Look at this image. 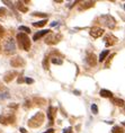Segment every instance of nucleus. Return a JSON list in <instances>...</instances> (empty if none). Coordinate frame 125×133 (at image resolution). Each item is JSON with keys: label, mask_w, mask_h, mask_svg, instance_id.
I'll return each instance as SVG.
<instances>
[{"label": "nucleus", "mask_w": 125, "mask_h": 133, "mask_svg": "<svg viewBox=\"0 0 125 133\" xmlns=\"http://www.w3.org/2000/svg\"><path fill=\"white\" fill-rule=\"evenodd\" d=\"M43 122H44V114L42 112H38V113H36L33 117L29 118L27 124H28L29 128L36 129V128H38V126H41L43 124Z\"/></svg>", "instance_id": "f257e3e1"}, {"label": "nucleus", "mask_w": 125, "mask_h": 133, "mask_svg": "<svg viewBox=\"0 0 125 133\" xmlns=\"http://www.w3.org/2000/svg\"><path fill=\"white\" fill-rule=\"evenodd\" d=\"M17 41H18L19 48L22 50L29 51V49H31V41H29V37L25 33H19V34H17Z\"/></svg>", "instance_id": "f03ea898"}, {"label": "nucleus", "mask_w": 125, "mask_h": 133, "mask_svg": "<svg viewBox=\"0 0 125 133\" xmlns=\"http://www.w3.org/2000/svg\"><path fill=\"white\" fill-rule=\"evenodd\" d=\"M99 21L101 22V24L104 26H106V27L113 29L115 27V25H116V21L114 19V17H112L110 15H103L99 17Z\"/></svg>", "instance_id": "7ed1b4c3"}, {"label": "nucleus", "mask_w": 125, "mask_h": 133, "mask_svg": "<svg viewBox=\"0 0 125 133\" xmlns=\"http://www.w3.org/2000/svg\"><path fill=\"white\" fill-rule=\"evenodd\" d=\"M16 52V43L12 37H9L5 42V53L6 54H15Z\"/></svg>", "instance_id": "20e7f679"}, {"label": "nucleus", "mask_w": 125, "mask_h": 133, "mask_svg": "<svg viewBox=\"0 0 125 133\" xmlns=\"http://www.w3.org/2000/svg\"><path fill=\"white\" fill-rule=\"evenodd\" d=\"M61 38H62V35L61 34H53V33H48V35H47V37L45 38V43L48 45H54V44H57V43H59L61 41Z\"/></svg>", "instance_id": "39448f33"}, {"label": "nucleus", "mask_w": 125, "mask_h": 133, "mask_svg": "<svg viewBox=\"0 0 125 133\" xmlns=\"http://www.w3.org/2000/svg\"><path fill=\"white\" fill-rule=\"evenodd\" d=\"M15 115L14 114H10V115H0V124H4V125H7V124H12L15 123Z\"/></svg>", "instance_id": "423d86ee"}, {"label": "nucleus", "mask_w": 125, "mask_h": 133, "mask_svg": "<svg viewBox=\"0 0 125 133\" xmlns=\"http://www.w3.org/2000/svg\"><path fill=\"white\" fill-rule=\"evenodd\" d=\"M10 64L14 68H22V66L25 65V60L20 56H16V58L10 60Z\"/></svg>", "instance_id": "0eeeda50"}, {"label": "nucleus", "mask_w": 125, "mask_h": 133, "mask_svg": "<svg viewBox=\"0 0 125 133\" xmlns=\"http://www.w3.org/2000/svg\"><path fill=\"white\" fill-rule=\"evenodd\" d=\"M103 34H104V29L101 28V27H93V28L90 29V35L93 36L94 38L100 37Z\"/></svg>", "instance_id": "6e6552de"}, {"label": "nucleus", "mask_w": 125, "mask_h": 133, "mask_svg": "<svg viewBox=\"0 0 125 133\" xmlns=\"http://www.w3.org/2000/svg\"><path fill=\"white\" fill-rule=\"evenodd\" d=\"M104 41H105V45L106 46H112V45H114L115 43L117 42V38L115 37L114 35H112V34H107L106 36H105Z\"/></svg>", "instance_id": "1a4fd4ad"}, {"label": "nucleus", "mask_w": 125, "mask_h": 133, "mask_svg": "<svg viewBox=\"0 0 125 133\" xmlns=\"http://www.w3.org/2000/svg\"><path fill=\"white\" fill-rule=\"evenodd\" d=\"M57 107H53V106H50L47 109V117L48 119H50V123L51 124H53V122H54V117H55V115H57Z\"/></svg>", "instance_id": "9d476101"}, {"label": "nucleus", "mask_w": 125, "mask_h": 133, "mask_svg": "<svg viewBox=\"0 0 125 133\" xmlns=\"http://www.w3.org/2000/svg\"><path fill=\"white\" fill-rule=\"evenodd\" d=\"M86 62L88 63V65L90 66H95L97 64V58L94 53H88L87 58H86Z\"/></svg>", "instance_id": "9b49d317"}, {"label": "nucleus", "mask_w": 125, "mask_h": 133, "mask_svg": "<svg viewBox=\"0 0 125 133\" xmlns=\"http://www.w3.org/2000/svg\"><path fill=\"white\" fill-rule=\"evenodd\" d=\"M17 76V71H9L4 76V81L5 82H10L15 79V77Z\"/></svg>", "instance_id": "f8f14e48"}, {"label": "nucleus", "mask_w": 125, "mask_h": 133, "mask_svg": "<svg viewBox=\"0 0 125 133\" xmlns=\"http://www.w3.org/2000/svg\"><path fill=\"white\" fill-rule=\"evenodd\" d=\"M95 6V2L94 1H85V2H81V5L79 6V10H86L88 8H91Z\"/></svg>", "instance_id": "ddd939ff"}, {"label": "nucleus", "mask_w": 125, "mask_h": 133, "mask_svg": "<svg viewBox=\"0 0 125 133\" xmlns=\"http://www.w3.org/2000/svg\"><path fill=\"white\" fill-rule=\"evenodd\" d=\"M51 31H48V29H43V31H39L37 32L36 34H34V36H33V41H37V39H39L41 37H43L44 35L48 34Z\"/></svg>", "instance_id": "4468645a"}, {"label": "nucleus", "mask_w": 125, "mask_h": 133, "mask_svg": "<svg viewBox=\"0 0 125 133\" xmlns=\"http://www.w3.org/2000/svg\"><path fill=\"white\" fill-rule=\"evenodd\" d=\"M99 95L101 96V97H105V98H112L113 97V92H112L110 90H107V89H100Z\"/></svg>", "instance_id": "2eb2a0df"}, {"label": "nucleus", "mask_w": 125, "mask_h": 133, "mask_svg": "<svg viewBox=\"0 0 125 133\" xmlns=\"http://www.w3.org/2000/svg\"><path fill=\"white\" fill-rule=\"evenodd\" d=\"M112 103L116 106H120V107H123L124 104H125V102L121 98H112Z\"/></svg>", "instance_id": "dca6fc26"}, {"label": "nucleus", "mask_w": 125, "mask_h": 133, "mask_svg": "<svg viewBox=\"0 0 125 133\" xmlns=\"http://www.w3.org/2000/svg\"><path fill=\"white\" fill-rule=\"evenodd\" d=\"M33 102L38 106H43V105L46 104V101H45L44 98H39V97H35L34 99H33Z\"/></svg>", "instance_id": "f3484780"}, {"label": "nucleus", "mask_w": 125, "mask_h": 133, "mask_svg": "<svg viewBox=\"0 0 125 133\" xmlns=\"http://www.w3.org/2000/svg\"><path fill=\"white\" fill-rule=\"evenodd\" d=\"M16 7H17L18 10H20L22 12H27L28 11V8L25 7V6H23L22 1H17V2H16Z\"/></svg>", "instance_id": "a211bd4d"}, {"label": "nucleus", "mask_w": 125, "mask_h": 133, "mask_svg": "<svg viewBox=\"0 0 125 133\" xmlns=\"http://www.w3.org/2000/svg\"><path fill=\"white\" fill-rule=\"evenodd\" d=\"M46 24H47V19H43V21L33 23V26H34V27H43V26H45Z\"/></svg>", "instance_id": "6ab92c4d"}, {"label": "nucleus", "mask_w": 125, "mask_h": 133, "mask_svg": "<svg viewBox=\"0 0 125 133\" xmlns=\"http://www.w3.org/2000/svg\"><path fill=\"white\" fill-rule=\"evenodd\" d=\"M109 54V51H108V50H105V51H103L100 53V55H99V62H103V61H105V59H106V56Z\"/></svg>", "instance_id": "aec40b11"}, {"label": "nucleus", "mask_w": 125, "mask_h": 133, "mask_svg": "<svg viewBox=\"0 0 125 133\" xmlns=\"http://www.w3.org/2000/svg\"><path fill=\"white\" fill-rule=\"evenodd\" d=\"M124 129L121 128L120 125H115L113 129H112V133H124Z\"/></svg>", "instance_id": "412c9836"}, {"label": "nucleus", "mask_w": 125, "mask_h": 133, "mask_svg": "<svg viewBox=\"0 0 125 133\" xmlns=\"http://www.w3.org/2000/svg\"><path fill=\"white\" fill-rule=\"evenodd\" d=\"M51 61H52V63H54V64H59V65H61L62 63H63V61H62L61 59H59V58H52Z\"/></svg>", "instance_id": "4be33fe9"}, {"label": "nucleus", "mask_w": 125, "mask_h": 133, "mask_svg": "<svg viewBox=\"0 0 125 133\" xmlns=\"http://www.w3.org/2000/svg\"><path fill=\"white\" fill-rule=\"evenodd\" d=\"M43 68L45 70H48V56H45L43 60Z\"/></svg>", "instance_id": "5701e85b"}, {"label": "nucleus", "mask_w": 125, "mask_h": 133, "mask_svg": "<svg viewBox=\"0 0 125 133\" xmlns=\"http://www.w3.org/2000/svg\"><path fill=\"white\" fill-rule=\"evenodd\" d=\"M19 31H22V32H25V33H31V29H29L28 27H26V26H19Z\"/></svg>", "instance_id": "b1692460"}, {"label": "nucleus", "mask_w": 125, "mask_h": 133, "mask_svg": "<svg viewBox=\"0 0 125 133\" xmlns=\"http://www.w3.org/2000/svg\"><path fill=\"white\" fill-rule=\"evenodd\" d=\"M91 112H93V114H98V107H97V105L96 104H93L91 105Z\"/></svg>", "instance_id": "393cba45"}, {"label": "nucleus", "mask_w": 125, "mask_h": 133, "mask_svg": "<svg viewBox=\"0 0 125 133\" xmlns=\"http://www.w3.org/2000/svg\"><path fill=\"white\" fill-rule=\"evenodd\" d=\"M32 15L33 16H37V17H44V18L47 17V15L46 14H43V12H33Z\"/></svg>", "instance_id": "a878e982"}, {"label": "nucleus", "mask_w": 125, "mask_h": 133, "mask_svg": "<svg viewBox=\"0 0 125 133\" xmlns=\"http://www.w3.org/2000/svg\"><path fill=\"white\" fill-rule=\"evenodd\" d=\"M6 14H7V9L4 8V7L0 8V17H1V16H5Z\"/></svg>", "instance_id": "bb28decb"}, {"label": "nucleus", "mask_w": 125, "mask_h": 133, "mask_svg": "<svg viewBox=\"0 0 125 133\" xmlns=\"http://www.w3.org/2000/svg\"><path fill=\"white\" fill-rule=\"evenodd\" d=\"M5 32H6V31H5V28H4V27H2V26H1V25H0V38H1V37H2V36H4V35H5Z\"/></svg>", "instance_id": "cd10ccee"}, {"label": "nucleus", "mask_w": 125, "mask_h": 133, "mask_svg": "<svg viewBox=\"0 0 125 133\" xmlns=\"http://www.w3.org/2000/svg\"><path fill=\"white\" fill-rule=\"evenodd\" d=\"M9 97V94L8 92H5V94H0V99H5V98H8Z\"/></svg>", "instance_id": "c85d7f7f"}, {"label": "nucleus", "mask_w": 125, "mask_h": 133, "mask_svg": "<svg viewBox=\"0 0 125 133\" xmlns=\"http://www.w3.org/2000/svg\"><path fill=\"white\" fill-rule=\"evenodd\" d=\"M25 82H26V84H28V85H31V84L34 82V80H33L32 78H25Z\"/></svg>", "instance_id": "c756f323"}, {"label": "nucleus", "mask_w": 125, "mask_h": 133, "mask_svg": "<svg viewBox=\"0 0 125 133\" xmlns=\"http://www.w3.org/2000/svg\"><path fill=\"white\" fill-rule=\"evenodd\" d=\"M71 131H72V128H71V126H69V128L64 129V132L63 133H71Z\"/></svg>", "instance_id": "7c9ffc66"}, {"label": "nucleus", "mask_w": 125, "mask_h": 133, "mask_svg": "<svg viewBox=\"0 0 125 133\" xmlns=\"http://www.w3.org/2000/svg\"><path fill=\"white\" fill-rule=\"evenodd\" d=\"M24 106H25V107L26 108H28V107H31V102H29V101H26V103H25V104H24Z\"/></svg>", "instance_id": "2f4dec72"}, {"label": "nucleus", "mask_w": 125, "mask_h": 133, "mask_svg": "<svg viewBox=\"0 0 125 133\" xmlns=\"http://www.w3.org/2000/svg\"><path fill=\"white\" fill-rule=\"evenodd\" d=\"M25 81V79L24 78H22V77H19L18 78V84H22V82H24Z\"/></svg>", "instance_id": "473e14b6"}, {"label": "nucleus", "mask_w": 125, "mask_h": 133, "mask_svg": "<svg viewBox=\"0 0 125 133\" xmlns=\"http://www.w3.org/2000/svg\"><path fill=\"white\" fill-rule=\"evenodd\" d=\"M44 133H54V130L53 129H48L47 131H45Z\"/></svg>", "instance_id": "72a5a7b5"}, {"label": "nucleus", "mask_w": 125, "mask_h": 133, "mask_svg": "<svg viewBox=\"0 0 125 133\" xmlns=\"http://www.w3.org/2000/svg\"><path fill=\"white\" fill-rule=\"evenodd\" d=\"M19 131H20L22 133H26V132H27V131H26V130H25L24 128H20V130H19Z\"/></svg>", "instance_id": "f704fd0d"}, {"label": "nucleus", "mask_w": 125, "mask_h": 133, "mask_svg": "<svg viewBox=\"0 0 125 133\" xmlns=\"http://www.w3.org/2000/svg\"><path fill=\"white\" fill-rule=\"evenodd\" d=\"M55 25H58V23H57V22H53V23H51V27H53V26H55Z\"/></svg>", "instance_id": "c9c22d12"}, {"label": "nucleus", "mask_w": 125, "mask_h": 133, "mask_svg": "<svg viewBox=\"0 0 125 133\" xmlns=\"http://www.w3.org/2000/svg\"><path fill=\"white\" fill-rule=\"evenodd\" d=\"M2 90H5V87L1 84H0V91H2Z\"/></svg>", "instance_id": "e433bc0d"}, {"label": "nucleus", "mask_w": 125, "mask_h": 133, "mask_svg": "<svg viewBox=\"0 0 125 133\" xmlns=\"http://www.w3.org/2000/svg\"><path fill=\"white\" fill-rule=\"evenodd\" d=\"M123 125H125V122H123Z\"/></svg>", "instance_id": "4c0bfd02"}, {"label": "nucleus", "mask_w": 125, "mask_h": 133, "mask_svg": "<svg viewBox=\"0 0 125 133\" xmlns=\"http://www.w3.org/2000/svg\"><path fill=\"white\" fill-rule=\"evenodd\" d=\"M0 51H1V46H0Z\"/></svg>", "instance_id": "58836bf2"}, {"label": "nucleus", "mask_w": 125, "mask_h": 133, "mask_svg": "<svg viewBox=\"0 0 125 133\" xmlns=\"http://www.w3.org/2000/svg\"><path fill=\"white\" fill-rule=\"evenodd\" d=\"M124 9H125V5H124Z\"/></svg>", "instance_id": "ea45409f"}, {"label": "nucleus", "mask_w": 125, "mask_h": 133, "mask_svg": "<svg viewBox=\"0 0 125 133\" xmlns=\"http://www.w3.org/2000/svg\"><path fill=\"white\" fill-rule=\"evenodd\" d=\"M124 111H125V107H124Z\"/></svg>", "instance_id": "a19ab883"}]
</instances>
